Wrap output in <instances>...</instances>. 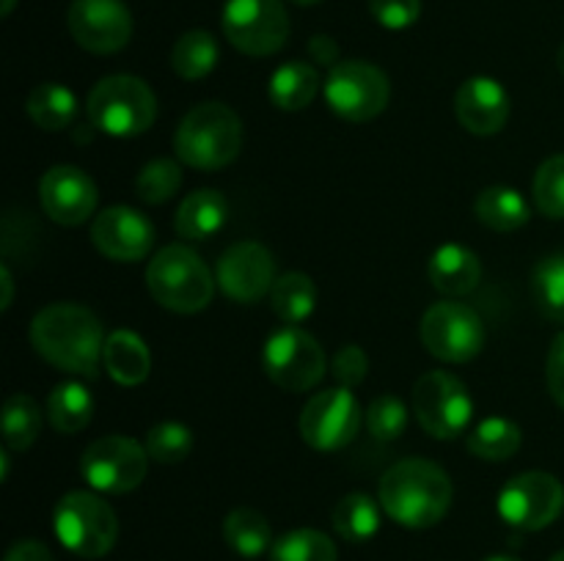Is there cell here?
Segmentation results:
<instances>
[{
	"label": "cell",
	"mask_w": 564,
	"mask_h": 561,
	"mask_svg": "<svg viewBox=\"0 0 564 561\" xmlns=\"http://www.w3.org/2000/svg\"><path fill=\"white\" fill-rule=\"evenodd\" d=\"M102 322L77 302H53L31 322V344L50 366L94 377L105 352Z\"/></svg>",
	"instance_id": "obj_1"
},
{
	"label": "cell",
	"mask_w": 564,
	"mask_h": 561,
	"mask_svg": "<svg viewBox=\"0 0 564 561\" xmlns=\"http://www.w3.org/2000/svg\"><path fill=\"white\" fill-rule=\"evenodd\" d=\"M378 501L386 515L405 528H430L446 517L452 506V482L435 462L411 457L383 473Z\"/></svg>",
	"instance_id": "obj_2"
},
{
	"label": "cell",
	"mask_w": 564,
	"mask_h": 561,
	"mask_svg": "<svg viewBox=\"0 0 564 561\" xmlns=\"http://www.w3.org/2000/svg\"><path fill=\"white\" fill-rule=\"evenodd\" d=\"M174 148L182 165L198 170L226 168L242 148V121L229 105H196L174 132Z\"/></svg>",
	"instance_id": "obj_3"
},
{
	"label": "cell",
	"mask_w": 564,
	"mask_h": 561,
	"mask_svg": "<svg viewBox=\"0 0 564 561\" xmlns=\"http://www.w3.org/2000/svg\"><path fill=\"white\" fill-rule=\"evenodd\" d=\"M215 275L187 245H165L149 258V295L174 314H198L213 302Z\"/></svg>",
	"instance_id": "obj_4"
},
{
	"label": "cell",
	"mask_w": 564,
	"mask_h": 561,
	"mask_svg": "<svg viewBox=\"0 0 564 561\" xmlns=\"http://www.w3.org/2000/svg\"><path fill=\"white\" fill-rule=\"evenodd\" d=\"M88 121L113 138L143 135L158 119V97L135 75L102 77L88 94Z\"/></svg>",
	"instance_id": "obj_5"
},
{
	"label": "cell",
	"mask_w": 564,
	"mask_h": 561,
	"mask_svg": "<svg viewBox=\"0 0 564 561\" xmlns=\"http://www.w3.org/2000/svg\"><path fill=\"white\" fill-rule=\"evenodd\" d=\"M53 526L61 544L83 559H102L119 537L113 506L88 490H72L58 501Z\"/></svg>",
	"instance_id": "obj_6"
},
{
	"label": "cell",
	"mask_w": 564,
	"mask_h": 561,
	"mask_svg": "<svg viewBox=\"0 0 564 561\" xmlns=\"http://www.w3.org/2000/svg\"><path fill=\"white\" fill-rule=\"evenodd\" d=\"M323 94L336 116L352 124H364L386 110L391 99V82L380 66L367 61H339L330 66Z\"/></svg>",
	"instance_id": "obj_7"
},
{
	"label": "cell",
	"mask_w": 564,
	"mask_h": 561,
	"mask_svg": "<svg viewBox=\"0 0 564 561\" xmlns=\"http://www.w3.org/2000/svg\"><path fill=\"white\" fill-rule=\"evenodd\" d=\"M413 413L430 438L455 440L471 424L474 399L460 377L435 369L413 385Z\"/></svg>",
	"instance_id": "obj_8"
},
{
	"label": "cell",
	"mask_w": 564,
	"mask_h": 561,
	"mask_svg": "<svg viewBox=\"0 0 564 561\" xmlns=\"http://www.w3.org/2000/svg\"><path fill=\"white\" fill-rule=\"evenodd\" d=\"M262 366L279 388L290 391V394H303L325 377L328 358L312 333L301 330L297 324H286L264 341Z\"/></svg>",
	"instance_id": "obj_9"
},
{
	"label": "cell",
	"mask_w": 564,
	"mask_h": 561,
	"mask_svg": "<svg viewBox=\"0 0 564 561\" xmlns=\"http://www.w3.org/2000/svg\"><path fill=\"white\" fill-rule=\"evenodd\" d=\"M419 336L430 355L438 361L466 363L482 352L485 322L466 302L441 300L424 311Z\"/></svg>",
	"instance_id": "obj_10"
},
{
	"label": "cell",
	"mask_w": 564,
	"mask_h": 561,
	"mask_svg": "<svg viewBox=\"0 0 564 561\" xmlns=\"http://www.w3.org/2000/svg\"><path fill=\"white\" fill-rule=\"evenodd\" d=\"M220 25L231 47L253 58L279 53L290 38V16L281 0H226Z\"/></svg>",
	"instance_id": "obj_11"
},
{
	"label": "cell",
	"mask_w": 564,
	"mask_h": 561,
	"mask_svg": "<svg viewBox=\"0 0 564 561\" xmlns=\"http://www.w3.org/2000/svg\"><path fill=\"white\" fill-rule=\"evenodd\" d=\"M149 451L124 435L99 438L83 451L80 473L99 493H130L147 479Z\"/></svg>",
	"instance_id": "obj_12"
},
{
	"label": "cell",
	"mask_w": 564,
	"mask_h": 561,
	"mask_svg": "<svg viewBox=\"0 0 564 561\" xmlns=\"http://www.w3.org/2000/svg\"><path fill=\"white\" fill-rule=\"evenodd\" d=\"M564 509V487L545 471H527L512 476L499 493V515L507 526L521 531H540L551 526Z\"/></svg>",
	"instance_id": "obj_13"
},
{
	"label": "cell",
	"mask_w": 564,
	"mask_h": 561,
	"mask_svg": "<svg viewBox=\"0 0 564 561\" xmlns=\"http://www.w3.org/2000/svg\"><path fill=\"white\" fill-rule=\"evenodd\" d=\"M361 407L350 388L317 391L312 399L303 405L301 413V435L312 449L317 451H339L356 440L361 429Z\"/></svg>",
	"instance_id": "obj_14"
},
{
	"label": "cell",
	"mask_w": 564,
	"mask_h": 561,
	"mask_svg": "<svg viewBox=\"0 0 564 561\" xmlns=\"http://www.w3.org/2000/svg\"><path fill=\"white\" fill-rule=\"evenodd\" d=\"M66 25L83 50L97 55L119 53L132 38V14L121 0H72Z\"/></svg>",
	"instance_id": "obj_15"
},
{
	"label": "cell",
	"mask_w": 564,
	"mask_h": 561,
	"mask_svg": "<svg viewBox=\"0 0 564 561\" xmlns=\"http://www.w3.org/2000/svg\"><path fill=\"white\" fill-rule=\"evenodd\" d=\"M275 278L279 275H275L273 253L259 242H237L218 258V267H215L220 292L242 306H253L264 295H270Z\"/></svg>",
	"instance_id": "obj_16"
},
{
	"label": "cell",
	"mask_w": 564,
	"mask_h": 561,
	"mask_svg": "<svg viewBox=\"0 0 564 561\" xmlns=\"http://www.w3.org/2000/svg\"><path fill=\"white\" fill-rule=\"evenodd\" d=\"M97 185L77 165H53L39 179V201L44 215L58 226H80L97 209Z\"/></svg>",
	"instance_id": "obj_17"
},
{
	"label": "cell",
	"mask_w": 564,
	"mask_h": 561,
	"mask_svg": "<svg viewBox=\"0 0 564 561\" xmlns=\"http://www.w3.org/2000/svg\"><path fill=\"white\" fill-rule=\"evenodd\" d=\"M91 242L113 262H138L154 248V226L132 207H108L94 218Z\"/></svg>",
	"instance_id": "obj_18"
},
{
	"label": "cell",
	"mask_w": 564,
	"mask_h": 561,
	"mask_svg": "<svg viewBox=\"0 0 564 561\" xmlns=\"http://www.w3.org/2000/svg\"><path fill=\"white\" fill-rule=\"evenodd\" d=\"M455 116L471 135H496L510 119V94L494 77H468L455 94Z\"/></svg>",
	"instance_id": "obj_19"
},
{
	"label": "cell",
	"mask_w": 564,
	"mask_h": 561,
	"mask_svg": "<svg viewBox=\"0 0 564 561\" xmlns=\"http://www.w3.org/2000/svg\"><path fill=\"white\" fill-rule=\"evenodd\" d=\"M430 284L449 297L468 295L482 280V262L477 253L457 242H446L430 256L427 264Z\"/></svg>",
	"instance_id": "obj_20"
},
{
	"label": "cell",
	"mask_w": 564,
	"mask_h": 561,
	"mask_svg": "<svg viewBox=\"0 0 564 561\" xmlns=\"http://www.w3.org/2000/svg\"><path fill=\"white\" fill-rule=\"evenodd\" d=\"M229 218V204L218 190H196L180 204L174 218L176 234L185 240H209Z\"/></svg>",
	"instance_id": "obj_21"
},
{
	"label": "cell",
	"mask_w": 564,
	"mask_h": 561,
	"mask_svg": "<svg viewBox=\"0 0 564 561\" xmlns=\"http://www.w3.org/2000/svg\"><path fill=\"white\" fill-rule=\"evenodd\" d=\"M102 363L119 385H141L152 372L149 346L143 344L141 336L130 333V330H113L105 339Z\"/></svg>",
	"instance_id": "obj_22"
},
{
	"label": "cell",
	"mask_w": 564,
	"mask_h": 561,
	"mask_svg": "<svg viewBox=\"0 0 564 561\" xmlns=\"http://www.w3.org/2000/svg\"><path fill=\"white\" fill-rule=\"evenodd\" d=\"M319 91V75L314 66L303 64V61H286L284 66L273 72L270 77V102L279 110H295L308 108Z\"/></svg>",
	"instance_id": "obj_23"
},
{
	"label": "cell",
	"mask_w": 564,
	"mask_h": 561,
	"mask_svg": "<svg viewBox=\"0 0 564 561\" xmlns=\"http://www.w3.org/2000/svg\"><path fill=\"white\" fill-rule=\"evenodd\" d=\"M94 416V399L88 388L75 380L55 385L47 396V418L53 424L55 432L61 435H77L91 424Z\"/></svg>",
	"instance_id": "obj_24"
},
{
	"label": "cell",
	"mask_w": 564,
	"mask_h": 561,
	"mask_svg": "<svg viewBox=\"0 0 564 561\" xmlns=\"http://www.w3.org/2000/svg\"><path fill=\"white\" fill-rule=\"evenodd\" d=\"M474 212H477L479 223H485L494 231H516L521 226L529 223V201L516 190V187L496 185L488 187L477 196L474 204Z\"/></svg>",
	"instance_id": "obj_25"
},
{
	"label": "cell",
	"mask_w": 564,
	"mask_h": 561,
	"mask_svg": "<svg viewBox=\"0 0 564 561\" xmlns=\"http://www.w3.org/2000/svg\"><path fill=\"white\" fill-rule=\"evenodd\" d=\"M270 306L284 324L306 322L317 306V286L306 273H284L270 289Z\"/></svg>",
	"instance_id": "obj_26"
},
{
	"label": "cell",
	"mask_w": 564,
	"mask_h": 561,
	"mask_svg": "<svg viewBox=\"0 0 564 561\" xmlns=\"http://www.w3.org/2000/svg\"><path fill=\"white\" fill-rule=\"evenodd\" d=\"M28 116L33 124L42 127L47 132H61L75 121L77 116V99L69 88L58 86V82H39L31 94H28Z\"/></svg>",
	"instance_id": "obj_27"
},
{
	"label": "cell",
	"mask_w": 564,
	"mask_h": 561,
	"mask_svg": "<svg viewBox=\"0 0 564 561\" xmlns=\"http://www.w3.org/2000/svg\"><path fill=\"white\" fill-rule=\"evenodd\" d=\"M330 526L347 542H367L380 528V509L367 493H347L330 512Z\"/></svg>",
	"instance_id": "obj_28"
},
{
	"label": "cell",
	"mask_w": 564,
	"mask_h": 561,
	"mask_svg": "<svg viewBox=\"0 0 564 561\" xmlns=\"http://www.w3.org/2000/svg\"><path fill=\"white\" fill-rule=\"evenodd\" d=\"M224 539L242 559H259L264 550L273 548L270 522L257 509H235L224 520Z\"/></svg>",
	"instance_id": "obj_29"
},
{
	"label": "cell",
	"mask_w": 564,
	"mask_h": 561,
	"mask_svg": "<svg viewBox=\"0 0 564 561\" xmlns=\"http://www.w3.org/2000/svg\"><path fill=\"white\" fill-rule=\"evenodd\" d=\"M521 443H523L521 427L499 416L479 421L466 440L468 451H471L474 457H479V460H488V462L510 460V457L518 454Z\"/></svg>",
	"instance_id": "obj_30"
},
{
	"label": "cell",
	"mask_w": 564,
	"mask_h": 561,
	"mask_svg": "<svg viewBox=\"0 0 564 561\" xmlns=\"http://www.w3.org/2000/svg\"><path fill=\"white\" fill-rule=\"evenodd\" d=\"M218 64V42L209 31H187L171 50V69L182 80H202Z\"/></svg>",
	"instance_id": "obj_31"
},
{
	"label": "cell",
	"mask_w": 564,
	"mask_h": 561,
	"mask_svg": "<svg viewBox=\"0 0 564 561\" xmlns=\"http://www.w3.org/2000/svg\"><path fill=\"white\" fill-rule=\"evenodd\" d=\"M42 432V407L28 394H11L3 405V440L9 449L25 451Z\"/></svg>",
	"instance_id": "obj_32"
},
{
	"label": "cell",
	"mask_w": 564,
	"mask_h": 561,
	"mask_svg": "<svg viewBox=\"0 0 564 561\" xmlns=\"http://www.w3.org/2000/svg\"><path fill=\"white\" fill-rule=\"evenodd\" d=\"M336 544L317 528H295L270 548V561H336Z\"/></svg>",
	"instance_id": "obj_33"
},
{
	"label": "cell",
	"mask_w": 564,
	"mask_h": 561,
	"mask_svg": "<svg viewBox=\"0 0 564 561\" xmlns=\"http://www.w3.org/2000/svg\"><path fill=\"white\" fill-rule=\"evenodd\" d=\"M532 295L543 317L564 322V253L540 258L532 273Z\"/></svg>",
	"instance_id": "obj_34"
},
{
	"label": "cell",
	"mask_w": 564,
	"mask_h": 561,
	"mask_svg": "<svg viewBox=\"0 0 564 561\" xmlns=\"http://www.w3.org/2000/svg\"><path fill=\"white\" fill-rule=\"evenodd\" d=\"M182 185V168L176 160H149L135 176V196L143 204H165L176 196Z\"/></svg>",
	"instance_id": "obj_35"
},
{
	"label": "cell",
	"mask_w": 564,
	"mask_h": 561,
	"mask_svg": "<svg viewBox=\"0 0 564 561\" xmlns=\"http://www.w3.org/2000/svg\"><path fill=\"white\" fill-rule=\"evenodd\" d=\"M149 460L160 465H176L193 451V432L180 421H163L147 435Z\"/></svg>",
	"instance_id": "obj_36"
},
{
	"label": "cell",
	"mask_w": 564,
	"mask_h": 561,
	"mask_svg": "<svg viewBox=\"0 0 564 561\" xmlns=\"http://www.w3.org/2000/svg\"><path fill=\"white\" fill-rule=\"evenodd\" d=\"M534 204L549 218L564 220V154L545 160L534 174Z\"/></svg>",
	"instance_id": "obj_37"
},
{
	"label": "cell",
	"mask_w": 564,
	"mask_h": 561,
	"mask_svg": "<svg viewBox=\"0 0 564 561\" xmlns=\"http://www.w3.org/2000/svg\"><path fill=\"white\" fill-rule=\"evenodd\" d=\"M364 421H367V429L369 435H372L375 440H397L402 438V432H405L408 427V407L405 402L397 399V396H378V399H372V405L367 407V413H364Z\"/></svg>",
	"instance_id": "obj_38"
},
{
	"label": "cell",
	"mask_w": 564,
	"mask_h": 561,
	"mask_svg": "<svg viewBox=\"0 0 564 561\" xmlns=\"http://www.w3.org/2000/svg\"><path fill=\"white\" fill-rule=\"evenodd\" d=\"M369 11L389 31H405L422 16V0H369Z\"/></svg>",
	"instance_id": "obj_39"
},
{
	"label": "cell",
	"mask_w": 564,
	"mask_h": 561,
	"mask_svg": "<svg viewBox=\"0 0 564 561\" xmlns=\"http://www.w3.org/2000/svg\"><path fill=\"white\" fill-rule=\"evenodd\" d=\"M367 369H369V358L358 344L341 346V350L334 355V363H330V372H334V377L339 380L341 388H356V385H361L364 377H367Z\"/></svg>",
	"instance_id": "obj_40"
},
{
	"label": "cell",
	"mask_w": 564,
	"mask_h": 561,
	"mask_svg": "<svg viewBox=\"0 0 564 561\" xmlns=\"http://www.w3.org/2000/svg\"><path fill=\"white\" fill-rule=\"evenodd\" d=\"M545 383H549V394L554 396L556 405L564 410V330L554 336L549 346V358H545Z\"/></svg>",
	"instance_id": "obj_41"
},
{
	"label": "cell",
	"mask_w": 564,
	"mask_h": 561,
	"mask_svg": "<svg viewBox=\"0 0 564 561\" xmlns=\"http://www.w3.org/2000/svg\"><path fill=\"white\" fill-rule=\"evenodd\" d=\"M3 561H53V553L47 550V544L36 542V539H20L11 544Z\"/></svg>",
	"instance_id": "obj_42"
},
{
	"label": "cell",
	"mask_w": 564,
	"mask_h": 561,
	"mask_svg": "<svg viewBox=\"0 0 564 561\" xmlns=\"http://www.w3.org/2000/svg\"><path fill=\"white\" fill-rule=\"evenodd\" d=\"M308 55H312L317 64L336 66L339 64V44H336L330 36H325V33H317V36L308 42Z\"/></svg>",
	"instance_id": "obj_43"
},
{
	"label": "cell",
	"mask_w": 564,
	"mask_h": 561,
	"mask_svg": "<svg viewBox=\"0 0 564 561\" xmlns=\"http://www.w3.org/2000/svg\"><path fill=\"white\" fill-rule=\"evenodd\" d=\"M0 284H3V302H0V308H9L11 300H14V278H11V270L9 264H3L0 267Z\"/></svg>",
	"instance_id": "obj_44"
},
{
	"label": "cell",
	"mask_w": 564,
	"mask_h": 561,
	"mask_svg": "<svg viewBox=\"0 0 564 561\" xmlns=\"http://www.w3.org/2000/svg\"><path fill=\"white\" fill-rule=\"evenodd\" d=\"M485 561H521V559H516V556H490V559H485Z\"/></svg>",
	"instance_id": "obj_45"
},
{
	"label": "cell",
	"mask_w": 564,
	"mask_h": 561,
	"mask_svg": "<svg viewBox=\"0 0 564 561\" xmlns=\"http://www.w3.org/2000/svg\"><path fill=\"white\" fill-rule=\"evenodd\" d=\"M14 3L17 0H3V16H9L14 11Z\"/></svg>",
	"instance_id": "obj_46"
},
{
	"label": "cell",
	"mask_w": 564,
	"mask_h": 561,
	"mask_svg": "<svg viewBox=\"0 0 564 561\" xmlns=\"http://www.w3.org/2000/svg\"><path fill=\"white\" fill-rule=\"evenodd\" d=\"M556 66H560V72L564 75V44L560 47V53H556Z\"/></svg>",
	"instance_id": "obj_47"
},
{
	"label": "cell",
	"mask_w": 564,
	"mask_h": 561,
	"mask_svg": "<svg viewBox=\"0 0 564 561\" xmlns=\"http://www.w3.org/2000/svg\"><path fill=\"white\" fill-rule=\"evenodd\" d=\"M290 3H295V6H314V3H319V0H290Z\"/></svg>",
	"instance_id": "obj_48"
},
{
	"label": "cell",
	"mask_w": 564,
	"mask_h": 561,
	"mask_svg": "<svg viewBox=\"0 0 564 561\" xmlns=\"http://www.w3.org/2000/svg\"><path fill=\"white\" fill-rule=\"evenodd\" d=\"M551 561H564V550H560V553H556Z\"/></svg>",
	"instance_id": "obj_49"
}]
</instances>
